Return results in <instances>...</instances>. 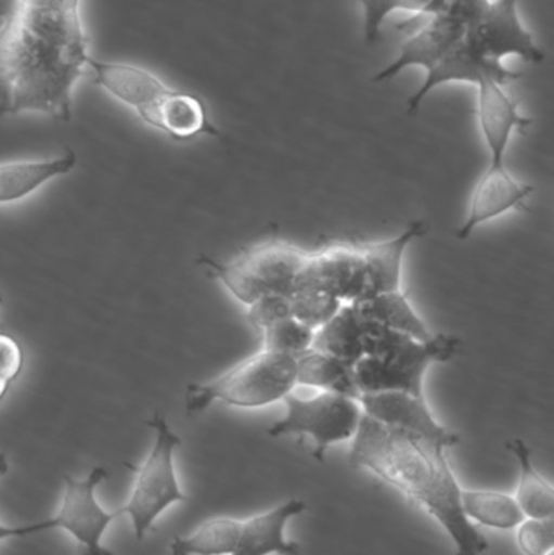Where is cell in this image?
Masks as SVG:
<instances>
[{
    "label": "cell",
    "mask_w": 554,
    "mask_h": 555,
    "mask_svg": "<svg viewBox=\"0 0 554 555\" xmlns=\"http://www.w3.org/2000/svg\"><path fill=\"white\" fill-rule=\"evenodd\" d=\"M25 364L22 346L12 336L0 333V403L9 393L10 385L16 380Z\"/></svg>",
    "instance_id": "cell-30"
},
{
    "label": "cell",
    "mask_w": 554,
    "mask_h": 555,
    "mask_svg": "<svg viewBox=\"0 0 554 555\" xmlns=\"http://www.w3.org/2000/svg\"><path fill=\"white\" fill-rule=\"evenodd\" d=\"M296 385V358L262 349L214 380L189 384L185 388V411L189 414L202 413L214 403L257 410L285 400Z\"/></svg>",
    "instance_id": "cell-6"
},
{
    "label": "cell",
    "mask_w": 554,
    "mask_h": 555,
    "mask_svg": "<svg viewBox=\"0 0 554 555\" xmlns=\"http://www.w3.org/2000/svg\"><path fill=\"white\" fill-rule=\"evenodd\" d=\"M462 508L472 524L494 530H513L524 521L516 498L506 492L462 489Z\"/></svg>",
    "instance_id": "cell-23"
},
{
    "label": "cell",
    "mask_w": 554,
    "mask_h": 555,
    "mask_svg": "<svg viewBox=\"0 0 554 555\" xmlns=\"http://www.w3.org/2000/svg\"><path fill=\"white\" fill-rule=\"evenodd\" d=\"M490 0H446L441 10L423 16L420 26L402 42L399 55L373 78L376 83L397 77L410 67L431 72L485 12Z\"/></svg>",
    "instance_id": "cell-10"
},
{
    "label": "cell",
    "mask_w": 554,
    "mask_h": 555,
    "mask_svg": "<svg viewBox=\"0 0 554 555\" xmlns=\"http://www.w3.org/2000/svg\"><path fill=\"white\" fill-rule=\"evenodd\" d=\"M366 286L363 246L337 243L312 253L309 250L295 293L315 291L328 294L342 304H358L366 297Z\"/></svg>",
    "instance_id": "cell-12"
},
{
    "label": "cell",
    "mask_w": 554,
    "mask_h": 555,
    "mask_svg": "<svg viewBox=\"0 0 554 555\" xmlns=\"http://www.w3.org/2000/svg\"><path fill=\"white\" fill-rule=\"evenodd\" d=\"M241 520L210 518L189 537H176L169 543L171 555H233L240 540Z\"/></svg>",
    "instance_id": "cell-24"
},
{
    "label": "cell",
    "mask_w": 554,
    "mask_h": 555,
    "mask_svg": "<svg viewBox=\"0 0 554 555\" xmlns=\"http://www.w3.org/2000/svg\"><path fill=\"white\" fill-rule=\"evenodd\" d=\"M536 189L511 175L504 162L490 163L475 184L468 201L467 218L459 227L458 240L467 241L478 227L503 217L507 211L526 208Z\"/></svg>",
    "instance_id": "cell-14"
},
{
    "label": "cell",
    "mask_w": 554,
    "mask_h": 555,
    "mask_svg": "<svg viewBox=\"0 0 554 555\" xmlns=\"http://www.w3.org/2000/svg\"><path fill=\"white\" fill-rule=\"evenodd\" d=\"M363 320L364 354L353 365L361 395L402 391L425 397L428 369L452 361L461 352V339L449 333H435L428 341H420L381 323Z\"/></svg>",
    "instance_id": "cell-5"
},
{
    "label": "cell",
    "mask_w": 554,
    "mask_h": 555,
    "mask_svg": "<svg viewBox=\"0 0 554 555\" xmlns=\"http://www.w3.org/2000/svg\"><path fill=\"white\" fill-rule=\"evenodd\" d=\"M296 384L357 400L361 395L351 365L312 348L296 356Z\"/></svg>",
    "instance_id": "cell-20"
},
{
    "label": "cell",
    "mask_w": 554,
    "mask_h": 555,
    "mask_svg": "<svg viewBox=\"0 0 554 555\" xmlns=\"http://www.w3.org/2000/svg\"><path fill=\"white\" fill-rule=\"evenodd\" d=\"M77 166L74 150L48 159H15L0 163V205L18 204L42 185L68 175Z\"/></svg>",
    "instance_id": "cell-18"
},
{
    "label": "cell",
    "mask_w": 554,
    "mask_h": 555,
    "mask_svg": "<svg viewBox=\"0 0 554 555\" xmlns=\"http://www.w3.org/2000/svg\"><path fill=\"white\" fill-rule=\"evenodd\" d=\"M357 307L363 319L381 323L387 328L412 336L420 341H428L435 333L428 328L425 320L416 313L402 289L379 294L363 302L351 304Z\"/></svg>",
    "instance_id": "cell-21"
},
{
    "label": "cell",
    "mask_w": 554,
    "mask_h": 555,
    "mask_svg": "<svg viewBox=\"0 0 554 555\" xmlns=\"http://www.w3.org/2000/svg\"><path fill=\"white\" fill-rule=\"evenodd\" d=\"M55 530H57V528H55V521L52 517L36 521V524L18 525V527L0 524V543L16 540V538L33 537V534L48 533V531Z\"/></svg>",
    "instance_id": "cell-31"
},
{
    "label": "cell",
    "mask_w": 554,
    "mask_h": 555,
    "mask_svg": "<svg viewBox=\"0 0 554 555\" xmlns=\"http://www.w3.org/2000/svg\"><path fill=\"white\" fill-rule=\"evenodd\" d=\"M517 546L524 555H549L554 550L553 518H524L517 527Z\"/></svg>",
    "instance_id": "cell-28"
},
{
    "label": "cell",
    "mask_w": 554,
    "mask_h": 555,
    "mask_svg": "<svg viewBox=\"0 0 554 555\" xmlns=\"http://www.w3.org/2000/svg\"><path fill=\"white\" fill-rule=\"evenodd\" d=\"M477 120L491 155V163L504 162L511 137L516 130L529 129L532 119L519 111V103L497 81L478 85Z\"/></svg>",
    "instance_id": "cell-15"
},
{
    "label": "cell",
    "mask_w": 554,
    "mask_h": 555,
    "mask_svg": "<svg viewBox=\"0 0 554 555\" xmlns=\"http://www.w3.org/2000/svg\"><path fill=\"white\" fill-rule=\"evenodd\" d=\"M446 447L386 426L363 413L348 462L366 469L428 512L455 546L454 555H487V538L465 517L462 488Z\"/></svg>",
    "instance_id": "cell-2"
},
{
    "label": "cell",
    "mask_w": 554,
    "mask_h": 555,
    "mask_svg": "<svg viewBox=\"0 0 554 555\" xmlns=\"http://www.w3.org/2000/svg\"><path fill=\"white\" fill-rule=\"evenodd\" d=\"M286 317H292V302H289V297L280 296V294L260 297L259 300L247 307V319H249L250 325L260 332Z\"/></svg>",
    "instance_id": "cell-29"
},
{
    "label": "cell",
    "mask_w": 554,
    "mask_h": 555,
    "mask_svg": "<svg viewBox=\"0 0 554 555\" xmlns=\"http://www.w3.org/2000/svg\"><path fill=\"white\" fill-rule=\"evenodd\" d=\"M9 473V460L5 453L0 452V476H5Z\"/></svg>",
    "instance_id": "cell-32"
},
{
    "label": "cell",
    "mask_w": 554,
    "mask_h": 555,
    "mask_svg": "<svg viewBox=\"0 0 554 555\" xmlns=\"http://www.w3.org/2000/svg\"><path fill=\"white\" fill-rule=\"evenodd\" d=\"M549 555H554V554L552 553V554H549Z\"/></svg>",
    "instance_id": "cell-34"
},
{
    "label": "cell",
    "mask_w": 554,
    "mask_h": 555,
    "mask_svg": "<svg viewBox=\"0 0 554 555\" xmlns=\"http://www.w3.org/2000/svg\"><path fill=\"white\" fill-rule=\"evenodd\" d=\"M363 323L357 307L345 304L325 325L315 330L312 349L334 356L353 367L364 354Z\"/></svg>",
    "instance_id": "cell-19"
},
{
    "label": "cell",
    "mask_w": 554,
    "mask_h": 555,
    "mask_svg": "<svg viewBox=\"0 0 554 555\" xmlns=\"http://www.w3.org/2000/svg\"><path fill=\"white\" fill-rule=\"evenodd\" d=\"M428 233L425 221H412L399 236L381 243H363L364 260H366L368 286L366 297L392 293L402 289V266L405 250L413 241ZM361 300V302H363Z\"/></svg>",
    "instance_id": "cell-17"
},
{
    "label": "cell",
    "mask_w": 554,
    "mask_h": 555,
    "mask_svg": "<svg viewBox=\"0 0 554 555\" xmlns=\"http://www.w3.org/2000/svg\"><path fill=\"white\" fill-rule=\"evenodd\" d=\"M83 0H0V117L38 113L70 120L85 75Z\"/></svg>",
    "instance_id": "cell-1"
},
{
    "label": "cell",
    "mask_w": 554,
    "mask_h": 555,
    "mask_svg": "<svg viewBox=\"0 0 554 555\" xmlns=\"http://www.w3.org/2000/svg\"><path fill=\"white\" fill-rule=\"evenodd\" d=\"M146 426L153 430L155 439L142 466L127 463V469L136 475V481L129 501L120 508V514L130 518L133 534L139 541L155 527L163 512L178 502L188 501L176 475L175 456L181 439L172 433L163 414L156 413Z\"/></svg>",
    "instance_id": "cell-8"
},
{
    "label": "cell",
    "mask_w": 554,
    "mask_h": 555,
    "mask_svg": "<svg viewBox=\"0 0 554 555\" xmlns=\"http://www.w3.org/2000/svg\"><path fill=\"white\" fill-rule=\"evenodd\" d=\"M308 254L286 241L270 240L244 249L230 262L202 256L197 263L220 281L237 302L249 307L269 294L292 297Z\"/></svg>",
    "instance_id": "cell-7"
},
{
    "label": "cell",
    "mask_w": 554,
    "mask_h": 555,
    "mask_svg": "<svg viewBox=\"0 0 554 555\" xmlns=\"http://www.w3.org/2000/svg\"><path fill=\"white\" fill-rule=\"evenodd\" d=\"M308 505L302 501L285 502L272 511L241 520L240 540L233 555H301L298 543L286 540L288 521L302 514Z\"/></svg>",
    "instance_id": "cell-16"
},
{
    "label": "cell",
    "mask_w": 554,
    "mask_h": 555,
    "mask_svg": "<svg viewBox=\"0 0 554 555\" xmlns=\"http://www.w3.org/2000/svg\"><path fill=\"white\" fill-rule=\"evenodd\" d=\"M283 403L285 416L267 433L270 437H309L314 442L312 455L318 462H324L328 447L353 439L363 417V408L357 398L332 391H319L309 398L289 393Z\"/></svg>",
    "instance_id": "cell-9"
},
{
    "label": "cell",
    "mask_w": 554,
    "mask_h": 555,
    "mask_svg": "<svg viewBox=\"0 0 554 555\" xmlns=\"http://www.w3.org/2000/svg\"><path fill=\"white\" fill-rule=\"evenodd\" d=\"M106 478L103 466H96L81 479L65 476L61 508L52 517L57 530L70 534L83 547V555H114L103 546V538L123 514L106 512L98 502L96 489Z\"/></svg>",
    "instance_id": "cell-11"
},
{
    "label": "cell",
    "mask_w": 554,
    "mask_h": 555,
    "mask_svg": "<svg viewBox=\"0 0 554 555\" xmlns=\"http://www.w3.org/2000/svg\"><path fill=\"white\" fill-rule=\"evenodd\" d=\"M507 449L519 463V485L514 498L524 517L554 518V489L533 466L532 450L520 439L507 443Z\"/></svg>",
    "instance_id": "cell-22"
},
{
    "label": "cell",
    "mask_w": 554,
    "mask_h": 555,
    "mask_svg": "<svg viewBox=\"0 0 554 555\" xmlns=\"http://www.w3.org/2000/svg\"><path fill=\"white\" fill-rule=\"evenodd\" d=\"M446 0H358L364 16V39L374 44L379 39L381 26L397 10L413 13V18L433 15L442 9Z\"/></svg>",
    "instance_id": "cell-25"
},
{
    "label": "cell",
    "mask_w": 554,
    "mask_h": 555,
    "mask_svg": "<svg viewBox=\"0 0 554 555\" xmlns=\"http://www.w3.org/2000/svg\"><path fill=\"white\" fill-rule=\"evenodd\" d=\"M519 0H490L485 12L468 26L464 38L426 74L425 81L407 103L410 116L436 88L448 83H471L478 87L488 81L506 85L519 80V72L510 70L504 59L516 55L530 64H542L545 52L532 33L520 22Z\"/></svg>",
    "instance_id": "cell-3"
},
{
    "label": "cell",
    "mask_w": 554,
    "mask_h": 555,
    "mask_svg": "<svg viewBox=\"0 0 554 555\" xmlns=\"http://www.w3.org/2000/svg\"><path fill=\"white\" fill-rule=\"evenodd\" d=\"M358 401L366 416L386 426L441 443L448 450L461 442L458 434L442 426L433 416L425 397H415L402 391H383V393L361 395Z\"/></svg>",
    "instance_id": "cell-13"
},
{
    "label": "cell",
    "mask_w": 554,
    "mask_h": 555,
    "mask_svg": "<svg viewBox=\"0 0 554 555\" xmlns=\"http://www.w3.org/2000/svg\"><path fill=\"white\" fill-rule=\"evenodd\" d=\"M0 304H2V294H0Z\"/></svg>",
    "instance_id": "cell-33"
},
{
    "label": "cell",
    "mask_w": 554,
    "mask_h": 555,
    "mask_svg": "<svg viewBox=\"0 0 554 555\" xmlns=\"http://www.w3.org/2000/svg\"><path fill=\"white\" fill-rule=\"evenodd\" d=\"M289 302L292 317L312 330L321 328L345 306L335 297L315 291H299L289 297Z\"/></svg>",
    "instance_id": "cell-27"
},
{
    "label": "cell",
    "mask_w": 554,
    "mask_h": 555,
    "mask_svg": "<svg viewBox=\"0 0 554 555\" xmlns=\"http://www.w3.org/2000/svg\"><path fill=\"white\" fill-rule=\"evenodd\" d=\"M93 80L111 96L132 107L137 116L175 142H192L202 135L220 137L207 104L197 94L171 88L155 74L126 62L88 59Z\"/></svg>",
    "instance_id": "cell-4"
},
{
    "label": "cell",
    "mask_w": 554,
    "mask_h": 555,
    "mask_svg": "<svg viewBox=\"0 0 554 555\" xmlns=\"http://www.w3.org/2000/svg\"><path fill=\"white\" fill-rule=\"evenodd\" d=\"M263 348L266 351L279 352V354H302L312 348L315 330L309 328L295 317H286L262 330Z\"/></svg>",
    "instance_id": "cell-26"
}]
</instances>
